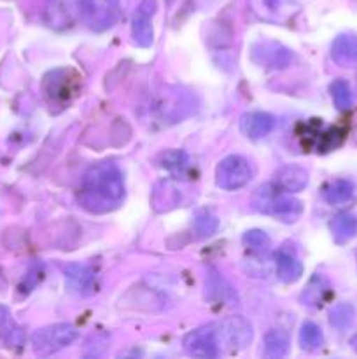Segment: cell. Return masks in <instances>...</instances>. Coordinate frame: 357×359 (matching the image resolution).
<instances>
[{
    "label": "cell",
    "mask_w": 357,
    "mask_h": 359,
    "mask_svg": "<svg viewBox=\"0 0 357 359\" xmlns=\"http://www.w3.org/2000/svg\"><path fill=\"white\" fill-rule=\"evenodd\" d=\"M79 203L91 214H107L125 200V179L114 161L91 165L84 174L79 189Z\"/></svg>",
    "instance_id": "cell-1"
},
{
    "label": "cell",
    "mask_w": 357,
    "mask_h": 359,
    "mask_svg": "<svg viewBox=\"0 0 357 359\" xmlns=\"http://www.w3.org/2000/svg\"><path fill=\"white\" fill-rule=\"evenodd\" d=\"M252 205L258 212L268 214L284 223H294L303 214V203L275 184L259 186L252 195Z\"/></svg>",
    "instance_id": "cell-2"
},
{
    "label": "cell",
    "mask_w": 357,
    "mask_h": 359,
    "mask_svg": "<svg viewBox=\"0 0 357 359\" xmlns=\"http://www.w3.org/2000/svg\"><path fill=\"white\" fill-rule=\"evenodd\" d=\"M77 339V330L70 323H58V325L46 326L31 337V347L38 356H51Z\"/></svg>",
    "instance_id": "cell-3"
},
{
    "label": "cell",
    "mask_w": 357,
    "mask_h": 359,
    "mask_svg": "<svg viewBox=\"0 0 357 359\" xmlns=\"http://www.w3.org/2000/svg\"><path fill=\"white\" fill-rule=\"evenodd\" d=\"M214 326H216L219 349L241 351L252 342L254 337V328L244 316H230Z\"/></svg>",
    "instance_id": "cell-4"
},
{
    "label": "cell",
    "mask_w": 357,
    "mask_h": 359,
    "mask_svg": "<svg viewBox=\"0 0 357 359\" xmlns=\"http://www.w3.org/2000/svg\"><path fill=\"white\" fill-rule=\"evenodd\" d=\"M252 179V168L248 160L240 154H230L216 168V184L226 191L244 188Z\"/></svg>",
    "instance_id": "cell-5"
},
{
    "label": "cell",
    "mask_w": 357,
    "mask_h": 359,
    "mask_svg": "<svg viewBox=\"0 0 357 359\" xmlns=\"http://www.w3.org/2000/svg\"><path fill=\"white\" fill-rule=\"evenodd\" d=\"M184 346L186 354L192 358H216L219 356V342H217V333L216 326H202L192 332H189L184 337Z\"/></svg>",
    "instance_id": "cell-6"
},
{
    "label": "cell",
    "mask_w": 357,
    "mask_h": 359,
    "mask_svg": "<svg viewBox=\"0 0 357 359\" xmlns=\"http://www.w3.org/2000/svg\"><path fill=\"white\" fill-rule=\"evenodd\" d=\"M79 16L94 30L111 27L118 16L115 0H79Z\"/></svg>",
    "instance_id": "cell-7"
},
{
    "label": "cell",
    "mask_w": 357,
    "mask_h": 359,
    "mask_svg": "<svg viewBox=\"0 0 357 359\" xmlns=\"http://www.w3.org/2000/svg\"><path fill=\"white\" fill-rule=\"evenodd\" d=\"M252 60L266 69H286L293 60V53L286 46L273 41H261L252 46Z\"/></svg>",
    "instance_id": "cell-8"
},
{
    "label": "cell",
    "mask_w": 357,
    "mask_h": 359,
    "mask_svg": "<svg viewBox=\"0 0 357 359\" xmlns=\"http://www.w3.org/2000/svg\"><path fill=\"white\" fill-rule=\"evenodd\" d=\"M63 273H65L66 291L74 297H90L97 287V276L91 266L70 263L63 269Z\"/></svg>",
    "instance_id": "cell-9"
},
{
    "label": "cell",
    "mask_w": 357,
    "mask_h": 359,
    "mask_svg": "<svg viewBox=\"0 0 357 359\" xmlns=\"http://www.w3.org/2000/svg\"><path fill=\"white\" fill-rule=\"evenodd\" d=\"M156 13V0H142L140 6L136 7L135 14H133L132 23V35L133 41L140 46V48H149L154 41V30H153V14Z\"/></svg>",
    "instance_id": "cell-10"
},
{
    "label": "cell",
    "mask_w": 357,
    "mask_h": 359,
    "mask_svg": "<svg viewBox=\"0 0 357 359\" xmlns=\"http://www.w3.org/2000/svg\"><path fill=\"white\" fill-rule=\"evenodd\" d=\"M205 297L210 302H216V304H224L227 307H233L238 304L237 291L231 287V284L220 276L217 270L210 269L209 276L205 280Z\"/></svg>",
    "instance_id": "cell-11"
},
{
    "label": "cell",
    "mask_w": 357,
    "mask_h": 359,
    "mask_svg": "<svg viewBox=\"0 0 357 359\" xmlns=\"http://www.w3.org/2000/svg\"><path fill=\"white\" fill-rule=\"evenodd\" d=\"M275 118L268 112H261V111H254V112H247V114L241 116L240 119V130L245 137L252 140H259L262 137L270 135V133L275 130Z\"/></svg>",
    "instance_id": "cell-12"
},
{
    "label": "cell",
    "mask_w": 357,
    "mask_h": 359,
    "mask_svg": "<svg viewBox=\"0 0 357 359\" xmlns=\"http://www.w3.org/2000/svg\"><path fill=\"white\" fill-rule=\"evenodd\" d=\"M273 184L286 193L303 191L308 184V172L298 165H286L275 172Z\"/></svg>",
    "instance_id": "cell-13"
},
{
    "label": "cell",
    "mask_w": 357,
    "mask_h": 359,
    "mask_svg": "<svg viewBox=\"0 0 357 359\" xmlns=\"http://www.w3.org/2000/svg\"><path fill=\"white\" fill-rule=\"evenodd\" d=\"M275 276L286 284H294L303 276V263L300 262L294 251L280 249L275 255Z\"/></svg>",
    "instance_id": "cell-14"
},
{
    "label": "cell",
    "mask_w": 357,
    "mask_h": 359,
    "mask_svg": "<svg viewBox=\"0 0 357 359\" xmlns=\"http://www.w3.org/2000/svg\"><path fill=\"white\" fill-rule=\"evenodd\" d=\"M181 203V191L172 181H160L150 195V205L156 212H168Z\"/></svg>",
    "instance_id": "cell-15"
},
{
    "label": "cell",
    "mask_w": 357,
    "mask_h": 359,
    "mask_svg": "<svg viewBox=\"0 0 357 359\" xmlns=\"http://www.w3.org/2000/svg\"><path fill=\"white\" fill-rule=\"evenodd\" d=\"M331 58L340 67H357V35H338L331 46Z\"/></svg>",
    "instance_id": "cell-16"
},
{
    "label": "cell",
    "mask_w": 357,
    "mask_h": 359,
    "mask_svg": "<svg viewBox=\"0 0 357 359\" xmlns=\"http://www.w3.org/2000/svg\"><path fill=\"white\" fill-rule=\"evenodd\" d=\"M79 13V0H52L48 9V23L55 28L70 27Z\"/></svg>",
    "instance_id": "cell-17"
},
{
    "label": "cell",
    "mask_w": 357,
    "mask_h": 359,
    "mask_svg": "<svg viewBox=\"0 0 357 359\" xmlns=\"http://www.w3.org/2000/svg\"><path fill=\"white\" fill-rule=\"evenodd\" d=\"M76 79L77 77L69 79L66 70H56L46 79V93L55 100H69L72 95H76Z\"/></svg>",
    "instance_id": "cell-18"
},
{
    "label": "cell",
    "mask_w": 357,
    "mask_h": 359,
    "mask_svg": "<svg viewBox=\"0 0 357 359\" xmlns=\"http://www.w3.org/2000/svg\"><path fill=\"white\" fill-rule=\"evenodd\" d=\"M158 165L174 175H184L191 167V158L182 149H168L158 154Z\"/></svg>",
    "instance_id": "cell-19"
},
{
    "label": "cell",
    "mask_w": 357,
    "mask_h": 359,
    "mask_svg": "<svg viewBox=\"0 0 357 359\" xmlns=\"http://www.w3.org/2000/svg\"><path fill=\"white\" fill-rule=\"evenodd\" d=\"M262 354L268 359L286 358L290 349V339L284 330H270L265 335V344H262Z\"/></svg>",
    "instance_id": "cell-20"
},
{
    "label": "cell",
    "mask_w": 357,
    "mask_h": 359,
    "mask_svg": "<svg viewBox=\"0 0 357 359\" xmlns=\"http://www.w3.org/2000/svg\"><path fill=\"white\" fill-rule=\"evenodd\" d=\"M331 231L336 242L343 244V242L352 241L357 235V217L354 214H338L332 217L331 221Z\"/></svg>",
    "instance_id": "cell-21"
},
{
    "label": "cell",
    "mask_w": 357,
    "mask_h": 359,
    "mask_svg": "<svg viewBox=\"0 0 357 359\" xmlns=\"http://www.w3.org/2000/svg\"><path fill=\"white\" fill-rule=\"evenodd\" d=\"M329 291V283L321 276V273H315L310 279L308 286L304 287V291L301 293V302H303L307 307H318V305L324 302L326 294Z\"/></svg>",
    "instance_id": "cell-22"
},
{
    "label": "cell",
    "mask_w": 357,
    "mask_h": 359,
    "mask_svg": "<svg viewBox=\"0 0 357 359\" xmlns=\"http://www.w3.org/2000/svg\"><path fill=\"white\" fill-rule=\"evenodd\" d=\"M354 196V182L349 179H336L329 182L324 188L326 202L331 205H342L346 203Z\"/></svg>",
    "instance_id": "cell-23"
},
{
    "label": "cell",
    "mask_w": 357,
    "mask_h": 359,
    "mask_svg": "<svg viewBox=\"0 0 357 359\" xmlns=\"http://www.w3.org/2000/svg\"><path fill=\"white\" fill-rule=\"evenodd\" d=\"M248 4L255 16L266 21H280L282 14L286 13L284 0H251Z\"/></svg>",
    "instance_id": "cell-24"
},
{
    "label": "cell",
    "mask_w": 357,
    "mask_h": 359,
    "mask_svg": "<svg viewBox=\"0 0 357 359\" xmlns=\"http://www.w3.org/2000/svg\"><path fill=\"white\" fill-rule=\"evenodd\" d=\"M300 346L301 349L308 351V353L318 351L324 346V333H322V330L315 323H303L300 330Z\"/></svg>",
    "instance_id": "cell-25"
},
{
    "label": "cell",
    "mask_w": 357,
    "mask_h": 359,
    "mask_svg": "<svg viewBox=\"0 0 357 359\" xmlns=\"http://www.w3.org/2000/svg\"><path fill=\"white\" fill-rule=\"evenodd\" d=\"M329 91H331L332 102H335L336 109L338 111H349L354 104V93L350 84L346 83L345 79H335L329 86Z\"/></svg>",
    "instance_id": "cell-26"
},
{
    "label": "cell",
    "mask_w": 357,
    "mask_h": 359,
    "mask_svg": "<svg viewBox=\"0 0 357 359\" xmlns=\"http://www.w3.org/2000/svg\"><path fill=\"white\" fill-rule=\"evenodd\" d=\"M356 309L350 304H338L329 311V323L336 330H346L354 325Z\"/></svg>",
    "instance_id": "cell-27"
},
{
    "label": "cell",
    "mask_w": 357,
    "mask_h": 359,
    "mask_svg": "<svg viewBox=\"0 0 357 359\" xmlns=\"http://www.w3.org/2000/svg\"><path fill=\"white\" fill-rule=\"evenodd\" d=\"M192 228H195V233L200 238L212 237L217 231V228H219V219L212 216L209 210H200L195 216V221H192Z\"/></svg>",
    "instance_id": "cell-28"
},
{
    "label": "cell",
    "mask_w": 357,
    "mask_h": 359,
    "mask_svg": "<svg viewBox=\"0 0 357 359\" xmlns=\"http://www.w3.org/2000/svg\"><path fill=\"white\" fill-rule=\"evenodd\" d=\"M244 245L254 252H265L270 248V237L262 230H248L244 233Z\"/></svg>",
    "instance_id": "cell-29"
},
{
    "label": "cell",
    "mask_w": 357,
    "mask_h": 359,
    "mask_svg": "<svg viewBox=\"0 0 357 359\" xmlns=\"http://www.w3.org/2000/svg\"><path fill=\"white\" fill-rule=\"evenodd\" d=\"M108 346V337L105 333H97V335H91L86 342V356L97 358L100 354H104V351Z\"/></svg>",
    "instance_id": "cell-30"
},
{
    "label": "cell",
    "mask_w": 357,
    "mask_h": 359,
    "mask_svg": "<svg viewBox=\"0 0 357 359\" xmlns=\"http://www.w3.org/2000/svg\"><path fill=\"white\" fill-rule=\"evenodd\" d=\"M7 319H9V311L6 307H0V328L6 325Z\"/></svg>",
    "instance_id": "cell-31"
},
{
    "label": "cell",
    "mask_w": 357,
    "mask_h": 359,
    "mask_svg": "<svg viewBox=\"0 0 357 359\" xmlns=\"http://www.w3.org/2000/svg\"><path fill=\"white\" fill-rule=\"evenodd\" d=\"M352 347H354V349H356V351H357V337H356V339H354V340H352Z\"/></svg>",
    "instance_id": "cell-32"
},
{
    "label": "cell",
    "mask_w": 357,
    "mask_h": 359,
    "mask_svg": "<svg viewBox=\"0 0 357 359\" xmlns=\"http://www.w3.org/2000/svg\"><path fill=\"white\" fill-rule=\"evenodd\" d=\"M167 2H168V4H172V2H174V0H167Z\"/></svg>",
    "instance_id": "cell-33"
}]
</instances>
